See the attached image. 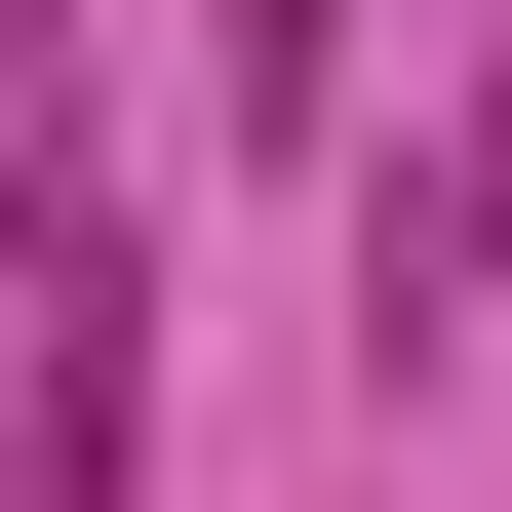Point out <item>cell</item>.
<instances>
[{"mask_svg":"<svg viewBox=\"0 0 512 512\" xmlns=\"http://www.w3.org/2000/svg\"><path fill=\"white\" fill-rule=\"evenodd\" d=\"M512 316V40L434 79V158H355V355H473Z\"/></svg>","mask_w":512,"mask_h":512,"instance_id":"1","label":"cell"},{"mask_svg":"<svg viewBox=\"0 0 512 512\" xmlns=\"http://www.w3.org/2000/svg\"><path fill=\"white\" fill-rule=\"evenodd\" d=\"M40 276H158V237H119V119L0 40V316H40Z\"/></svg>","mask_w":512,"mask_h":512,"instance_id":"2","label":"cell"},{"mask_svg":"<svg viewBox=\"0 0 512 512\" xmlns=\"http://www.w3.org/2000/svg\"><path fill=\"white\" fill-rule=\"evenodd\" d=\"M197 79H237V119H316V79H355V0H197Z\"/></svg>","mask_w":512,"mask_h":512,"instance_id":"3","label":"cell"}]
</instances>
